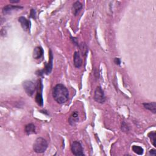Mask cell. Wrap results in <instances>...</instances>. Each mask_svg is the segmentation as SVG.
Returning a JSON list of instances; mask_svg holds the SVG:
<instances>
[{
  "label": "cell",
  "mask_w": 156,
  "mask_h": 156,
  "mask_svg": "<svg viewBox=\"0 0 156 156\" xmlns=\"http://www.w3.org/2000/svg\"><path fill=\"white\" fill-rule=\"evenodd\" d=\"M35 10L34 9H31V14H30V17L33 18H35Z\"/></svg>",
  "instance_id": "obj_20"
},
{
  "label": "cell",
  "mask_w": 156,
  "mask_h": 156,
  "mask_svg": "<svg viewBox=\"0 0 156 156\" xmlns=\"http://www.w3.org/2000/svg\"><path fill=\"white\" fill-rule=\"evenodd\" d=\"M23 88L28 96H31L34 93L35 90V86L34 84L30 80H26L23 83Z\"/></svg>",
  "instance_id": "obj_5"
},
{
  "label": "cell",
  "mask_w": 156,
  "mask_h": 156,
  "mask_svg": "<svg viewBox=\"0 0 156 156\" xmlns=\"http://www.w3.org/2000/svg\"><path fill=\"white\" fill-rule=\"evenodd\" d=\"M52 59H53V55H52V51L51 50H50L49 62L46 64L45 67L44 68V69H43V70L39 71V73L38 74V75H39V76H41V75H42L43 74H44V73L48 74L51 72L52 68Z\"/></svg>",
  "instance_id": "obj_4"
},
{
  "label": "cell",
  "mask_w": 156,
  "mask_h": 156,
  "mask_svg": "<svg viewBox=\"0 0 156 156\" xmlns=\"http://www.w3.org/2000/svg\"><path fill=\"white\" fill-rule=\"evenodd\" d=\"M121 129L125 131V132H127L129 131V127H127L126 124L125 122H123L122 125H121Z\"/></svg>",
  "instance_id": "obj_19"
},
{
  "label": "cell",
  "mask_w": 156,
  "mask_h": 156,
  "mask_svg": "<svg viewBox=\"0 0 156 156\" xmlns=\"http://www.w3.org/2000/svg\"><path fill=\"white\" fill-rule=\"evenodd\" d=\"M94 99L95 101L99 103H104L106 100L105 95L103 90L101 89V87L98 86L96 87L95 91V95H94Z\"/></svg>",
  "instance_id": "obj_3"
},
{
  "label": "cell",
  "mask_w": 156,
  "mask_h": 156,
  "mask_svg": "<svg viewBox=\"0 0 156 156\" xmlns=\"http://www.w3.org/2000/svg\"><path fill=\"white\" fill-rule=\"evenodd\" d=\"M114 62L115 64H116V65H120L121 63V60L120 58H115L114 59Z\"/></svg>",
  "instance_id": "obj_21"
},
{
  "label": "cell",
  "mask_w": 156,
  "mask_h": 156,
  "mask_svg": "<svg viewBox=\"0 0 156 156\" xmlns=\"http://www.w3.org/2000/svg\"><path fill=\"white\" fill-rule=\"evenodd\" d=\"M71 39H72V41H73V42L74 43V44L78 46L79 45H78V43L76 42V40H77L76 39L74 38V37H71Z\"/></svg>",
  "instance_id": "obj_22"
},
{
  "label": "cell",
  "mask_w": 156,
  "mask_h": 156,
  "mask_svg": "<svg viewBox=\"0 0 156 156\" xmlns=\"http://www.w3.org/2000/svg\"><path fill=\"white\" fill-rule=\"evenodd\" d=\"M25 132L27 135H31V134H35V126L32 123L28 124L25 127Z\"/></svg>",
  "instance_id": "obj_13"
},
{
  "label": "cell",
  "mask_w": 156,
  "mask_h": 156,
  "mask_svg": "<svg viewBox=\"0 0 156 156\" xmlns=\"http://www.w3.org/2000/svg\"><path fill=\"white\" fill-rule=\"evenodd\" d=\"M48 148V143L46 140L42 137L37 138L33 144V149L37 153H44Z\"/></svg>",
  "instance_id": "obj_2"
},
{
  "label": "cell",
  "mask_w": 156,
  "mask_h": 156,
  "mask_svg": "<svg viewBox=\"0 0 156 156\" xmlns=\"http://www.w3.org/2000/svg\"><path fill=\"white\" fill-rule=\"evenodd\" d=\"M149 153H150L151 155H154V156H155V155H156V151H155V149H151V150H150Z\"/></svg>",
  "instance_id": "obj_23"
},
{
  "label": "cell",
  "mask_w": 156,
  "mask_h": 156,
  "mask_svg": "<svg viewBox=\"0 0 156 156\" xmlns=\"http://www.w3.org/2000/svg\"><path fill=\"white\" fill-rule=\"evenodd\" d=\"M132 151L134 153L138 155H142L143 154V149L139 146L134 145V146H132Z\"/></svg>",
  "instance_id": "obj_17"
},
{
  "label": "cell",
  "mask_w": 156,
  "mask_h": 156,
  "mask_svg": "<svg viewBox=\"0 0 156 156\" xmlns=\"http://www.w3.org/2000/svg\"><path fill=\"white\" fill-rule=\"evenodd\" d=\"M82 8V4L79 1L75 2L72 6V11L74 16H76Z\"/></svg>",
  "instance_id": "obj_11"
},
{
  "label": "cell",
  "mask_w": 156,
  "mask_h": 156,
  "mask_svg": "<svg viewBox=\"0 0 156 156\" xmlns=\"http://www.w3.org/2000/svg\"><path fill=\"white\" fill-rule=\"evenodd\" d=\"M52 96L57 103L63 104L69 99L68 90L63 85L57 84L53 89Z\"/></svg>",
  "instance_id": "obj_1"
},
{
  "label": "cell",
  "mask_w": 156,
  "mask_h": 156,
  "mask_svg": "<svg viewBox=\"0 0 156 156\" xmlns=\"http://www.w3.org/2000/svg\"><path fill=\"white\" fill-rule=\"evenodd\" d=\"M44 50L41 46H37L33 51V57L35 59H40L44 55Z\"/></svg>",
  "instance_id": "obj_10"
},
{
  "label": "cell",
  "mask_w": 156,
  "mask_h": 156,
  "mask_svg": "<svg viewBox=\"0 0 156 156\" xmlns=\"http://www.w3.org/2000/svg\"><path fill=\"white\" fill-rule=\"evenodd\" d=\"M42 89L43 85L42 84L41 80H40V82L38 83V87H37V93L35 96V101L37 104L39 106H42L44 104V99L42 97Z\"/></svg>",
  "instance_id": "obj_7"
},
{
  "label": "cell",
  "mask_w": 156,
  "mask_h": 156,
  "mask_svg": "<svg viewBox=\"0 0 156 156\" xmlns=\"http://www.w3.org/2000/svg\"><path fill=\"white\" fill-rule=\"evenodd\" d=\"M143 106L145 109H146L150 111H151L154 114L156 113V104L155 102L150 103H143Z\"/></svg>",
  "instance_id": "obj_14"
},
{
  "label": "cell",
  "mask_w": 156,
  "mask_h": 156,
  "mask_svg": "<svg viewBox=\"0 0 156 156\" xmlns=\"http://www.w3.org/2000/svg\"><path fill=\"white\" fill-rule=\"evenodd\" d=\"M79 121V116L77 112H74L71 116L69 118V122L72 125H74V123H77Z\"/></svg>",
  "instance_id": "obj_15"
},
{
  "label": "cell",
  "mask_w": 156,
  "mask_h": 156,
  "mask_svg": "<svg viewBox=\"0 0 156 156\" xmlns=\"http://www.w3.org/2000/svg\"><path fill=\"white\" fill-rule=\"evenodd\" d=\"M9 2L10 3H13V4H15V3H18L20 2V0H17V1H16V0H10Z\"/></svg>",
  "instance_id": "obj_24"
},
{
  "label": "cell",
  "mask_w": 156,
  "mask_h": 156,
  "mask_svg": "<svg viewBox=\"0 0 156 156\" xmlns=\"http://www.w3.org/2000/svg\"><path fill=\"white\" fill-rule=\"evenodd\" d=\"M18 21L20 23L21 27L25 31L28 30L30 28V21L24 17H20L18 18Z\"/></svg>",
  "instance_id": "obj_8"
},
{
  "label": "cell",
  "mask_w": 156,
  "mask_h": 156,
  "mask_svg": "<svg viewBox=\"0 0 156 156\" xmlns=\"http://www.w3.org/2000/svg\"><path fill=\"white\" fill-rule=\"evenodd\" d=\"M23 7L21 6H12V5H7V6L4 7L3 9V13L4 14H7L11 12L12 10H18L22 9Z\"/></svg>",
  "instance_id": "obj_12"
},
{
  "label": "cell",
  "mask_w": 156,
  "mask_h": 156,
  "mask_svg": "<svg viewBox=\"0 0 156 156\" xmlns=\"http://www.w3.org/2000/svg\"><path fill=\"white\" fill-rule=\"evenodd\" d=\"M148 137L149 138H150L151 141V143H153V146L154 147H156V144H155V142H156V140H155V137H156V134H155V132L153 131V132H151L148 134Z\"/></svg>",
  "instance_id": "obj_16"
},
{
  "label": "cell",
  "mask_w": 156,
  "mask_h": 156,
  "mask_svg": "<svg viewBox=\"0 0 156 156\" xmlns=\"http://www.w3.org/2000/svg\"><path fill=\"white\" fill-rule=\"evenodd\" d=\"M81 46H82V48L80 47V50L82 51V54L83 55H85L86 54H87V51H88V49H87V46H86V45H85V44H81Z\"/></svg>",
  "instance_id": "obj_18"
},
{
  "label": "cell",
  "mask_w": 156,
  "mask_h": 156,
  "mask_svg": "<svg viewBox=\"0 0 156 156\" xmlns=\"http://www.w3.org/2000/svg\"><path fill=\"white\" fill-rule=\"evenodd\" d=\"M82 64V60L79 52H75L74 54V65L76 68H80Z\"/></svg>",
  "instance_id": "obj_9"
},
{
  "label": "cell",
  "mask_w": 156,
  "mask_h": 156,
  "mask_svg": "<svg viewBox=\"0 0 156 156\" xmlns=\"http://www.w3.org/2000/svg\"><path fill=\"white\" fill-rule=\"evenodd\" d=\"M72 151L75 155H84L83 148L81 144L79 142L75 141L72 145Z\"/></svg>",
  "instance_id": "obj_6"
}]
</instances>
